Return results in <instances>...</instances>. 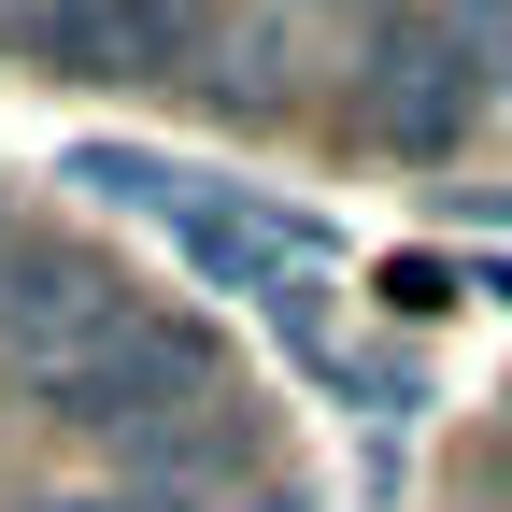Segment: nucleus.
<instances>
[{
    "label": "nucleus",
    "mask_w": 512,
    "mask_h": 512,
    "mask_svg": "<svg viewBox=\"0 0 512 512\" xmlns=\"http://www.w3.org/2000/svg\"><path fill=\"white\" fill-rule=\"evenodd\" d=\"M484 72H498V57L441 15V0H399V15H370L342 114H356V143H384V157H456L470 114H484Z\"/></svg>",
    "instance_id": "obj_1"
},
{
    "label": "nucleus",
    "mask_w": 512,
    "mask_h": 512,
    "mask_svg": "<svg viewBox=\"0 0 512 512\" xmlns=\"http://www.w3.org/2000/svg\"><path fill=\"white\" fill-rule=\"evenodd\" d=\"M29 399H43V427H86V441H143L157 413L214 399V328H185V313H128L114 342H86L72 370H43Z\"/></svg>",
    "instance_id": "obj_2"
},
{
    "label": "nucleus",
    "mask_w": 512,
    "mask_h": 512,
    "mask_svg": "<svg viewBox=\"0 0 512 512\" xmlns=\"http://www.w3.org/2000/svg\"><path fill=\"white\" fill-rule=\"evenodd\" d=\"M128 313H143V285L114 271V256H86V242H0V370L15 384H43V370H72L86 342H114Z\"/></svg>",
    "instance_id": "obj_3"
},
{
    "label": "nucleus",
    "mask_w": 512,
    "mask_h": 512,
    "mask_svg": "<svg viewBox=\"0 0 512 512\" xmlns=\"http://www.w3.org/2000/svg\"><path fill=\"white\" fill-rule=\"evenodd\" d=\"M57 72H114V86H185L214 43V0H43L29 29Z\"/></svg>",
    "instance_id": "obj_4"
},
{
    "label": "nucleus",
    "mask_w": 512,
    "mask_h": 512,
    "mask_svg": "<svg viewBox=\"0 0 512 512\" xmlns=\"http://www.w3.org/2000/svg\"><path fill=\"white\" fill-rule=\"evenodd\" d=\"M114 456H128V484H143V498H242V470L271 456V441H256V399H228V384H214V399L157 413L143 441H114Z\"/></svg>",
    "instance_id": "obj_5"
},
{
    "label": "nucleus",
    "mask_w": 512,
    "mask_h": 512,
    "mask_svg": "<svg viewBox=\"0 0 512 512\" xmlns=\"http://www.w3.org/2000/svg\"><path fill=\"white\" fill-rule=\"evenodd\" d=\"M185 86H200L228 128H271V114H285V15H242V29L214 15V43H200V72H185Z\"/></svg>",
    "instance_id": "obj_6"
},
{
    "label": "nucleus",
    "mask_w": 512,
    "mask_h": 512,
    "mask_svg": "<svg viewBox=\"0 0 512 512\" xmlns=\"http://www.w3.org/2000/svg\"><path fill=\"white\" fill-rule=\"evenodd\" d=\"M29 512H242V498H143V484H114V498H29ZM256 512H299V498H256Z\"/></svg>",
    "instance_id": "obj_7"
},
{
    "label": "nucleus",
    "mask_w": 512,
    "mask_h": 512,
    "mask_svg": "<svg viewBox=\"0 0 512 512\" xmlns=\"http://www.w3.org/2000/svg\"><path fill=\"white\" fill-rule=\"evenodd\" d=\"M0 29H15V43H29V29H43V0H0Z\"/></svg>",
    "instance_id": "obj_8"
},
{
    "label": "nucleus",
    "mask_w": 512,
    "mask_h": 512,
    "mask_svg": "<svg viewBox=\"0 0 512 512\" xmlns=\"http://www.w3.org/2000/svg\"><path fill=\"white\" fill-rule=\"evenodd\" d=\"M0 242H15V200H0Z\"/></svg>",
    "instance_id": "obj_9"
},
{
    "label": "nucleus",
    "mask_w": 512,
    "mask_h": 512,
    "mask_svg": "<svg viewBox=\"0 0 512 512\" xmlns=\"http://www.w3.org/2000/svg\"><path fill=\"white\" fill-rule=\"evenodd\" d=\"M498 72H512V29H498Z\"/></svg>",
    "instance_id": "obj_10"
}]
</instances>
